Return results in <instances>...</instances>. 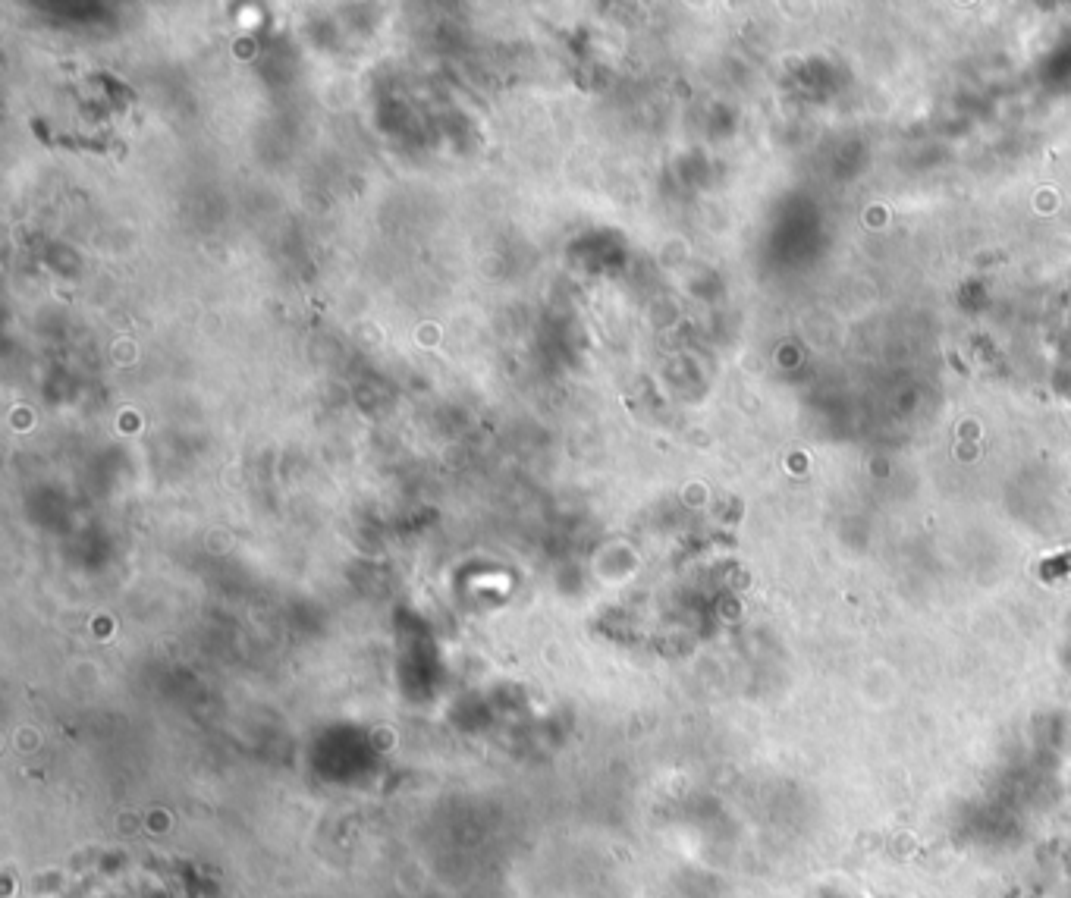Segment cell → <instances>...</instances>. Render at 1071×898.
Segmentation results:
<instances>
[{
    "label": "cell",
    "mask_w": 1071,
    "mask_h": 898,
    "mask_svg": "<svg viewBox=\"0 0 1071 898\" xmlns=\"http://www.w3.org/2000/svg\"><path fill=\"white\" fill-rule=\"evenodd\" d=\"M1043 578H1062V575H1071V550L1068 553H1059L1053 559H1046V563L1040 566Z\"/></svg>",
    "instance_id": "obj_1"
}]
</instances>
